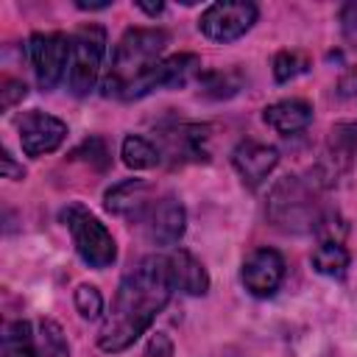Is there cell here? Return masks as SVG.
Listing matches in <instances>:
<instances>
[{
    "mask_svg": "<svg viewBox=\"0 0 357 357\" xmlns=\"http://www.w3.org/2000/svg\"><path fill=\"white\" fill-rule=\"evenodd\" d=\"M39 357H70L67 337H64L61 326L50 318L39 321Z\"/></svg>",
    "mask_w": 357,
    "mask_h": 357,
    "instance_id": "22",
    "label": "cell"
},
{
    "mask_svg": "<svg viewBox=\"0 0 357 357\" xmlns=\"http://www.w3.org/2000/svg\"><path fill=\"white\" fill-rule=\"evenodd\" d=\"M75 6H78L81 11H103V8H109L112 3H109V0H106V3H84V0H78Z\"/></svg>",
    "mask_w": 357,
    "mask_h": 357,
    "instance_id": "31",
    "label": "cell"
},
{
    "mask_svg": "<svg viewBox=\"0 0 357 357\" xmlns=\"http://www.w3.org/2000/svg\"><path fill=\"white\" fill-rule=\"evenodd\" d=\"M25 56L31 61V70L36 75L39 89H53L67 78L70 64V36L61 31L47 33H31L25 45Z\"/></svg>",
    "mask_w": 357,
    "mask_h": 357,
    "instance_id": "6",
    "label": "cell"
},
{
    "mask_svg": "<svg viewBox=\"0 0 357 357\" xmlns=\"http://www.w3.org/2000/svg\"><path fill=\"white\" fill-rule=\"evenodd\" d=\"M106 56V28L98 22H86L70 33V64H67V86L73 95L84 98L95 89L100 67Z\"/></svg>",
    "mask_w": 357,
    "mask_h": 357,
    "instance_id": "5",
    "label": "cell"
},
{
    "mask_svg": "<svg viewBox=\"0 0 357 357\" xmlns=\"http://www.w3.org/2000/svg\"><path fill=\"white\" fill-rule=\"evenodd\" d=\"M59 218L70 229L73 245H75L78 257L89 268L103 271V268L114 265V259H117V243H114L112 231L106 229V223H100L84 204H67Z\"/></svg>",
    "mask_w": 357,
    "mask_h": 357,
    "instance_id": "4",
    "label": "cell"
},
{
    "mask_svg": "<svg viewBox=\"0 0 357 357\" xmlns=\"http://www.w3.org/2000/svg\"><path fill=\"white\" fill-rule=\"evenodd\" d=\"M170 36L162 28H128L120 42L114 45L109 73L100 81L103 98H126L131 84H137L156 61H162V53L167 47Z\"/></svg>",
    "mask_w": 357,
    "mask_h": 357,
    "instance_id": "3",
    "label": "cell"
},
{
    "mask_svg": "<svg viewBox=\"0 0 357 357\" xmlns=\"http://www.w3.org/2000/svg\"><path fill=\"white\" fill-rule=\"evenodd\" d=\"M153 187L145 178H126L114 187L106 190L103 195V206L106 212L128 220V223H142V218L148 215V209L153 206Z\"/></svg>",
    "mask_w": 357,
    "mask_h": 357,
    "instance_id": "13",
    "label": "cell"
},
{
    "mask_svg": "<svg viewBox=\"0 0 357 357\" xmlns=\"http://www.w3.org/2000/svg\"><path fill=\"white\" fill-rule=\"evenodd\" d=\"M170 351H173V346H170V340L165 337V335H153L151 337V343H148V357H170Z\"/></svg>",
    "mask_w": 357,
    "mask_h": 357,
    "instance_id": "28",
    "label": "cell"
},
{
    "mask_svg": "<svg viewBox=\"0 0 357 357\" xmlns=\"http://www.w3.org/2000/svg\"><path fill=\"white\" fill-rule=\"evenodd\" d=\"M3 357H39V340L28 321H8L3 326Z\"/></svg>",
    "mask_w": 357,
    "mask_h": 357,
    "instance_id": "18",
    "label": "cell"
},
{
    "mask_svg": "<svg viewBox=\"0 0 357 357\" xmlns=\"http://www.w3.org/2000/svg\"><path fill=\"white\" fill-rule=\"evenodd\" d=\"M120 156H123V165L131 167V170H151L156 165H162V156H159V148L156 142L139 137V134H128L120 145Z\"/></svg>",
    "mask_w": 357,
    "mask_h": 357,
    "instance_id": "19",
    "label": "cell"
},
{
    "mask_svg": "<svg viewBox=\"0 0 357 357\" xmlns=\"http://www.w3.org/2000/svg\"><path fill=\"white\" fill-rule=\"evenodd\" d=\"M262 120L282 137H293L301 134L310 123H312V106L301 98H287V100H276L271 106L262 109Z\"/></svg>",
    "mask_w": 357,
    "mask_h": 357,
    "instance_id": "15",
    "label": "cell"
},
{
    "mask_svg": "<svg viewBox=\"0 0 357 357\" xmlns=\"http://www.w3.org/2000/svg\"><path fill=\"white\" fill-rule=\"evenodd\" d=\"M204 70H201V59L195 53H173V56H165L162 61H156L137 84H131V89L126 92L123 100H137V98H145L151 95L153 89H178V86H187L192 78H198Z\"/></svg>",
    "mask_w": 357,
    "mask_h": 357,
    "instance_id": "9",
    "label": "cell"
},
{
    "mask_svg": "<svg viewBox=\"0 0 357 357\" xmlns=\"http://www.w3.org/2000/svg\"><path fill=\"white\" fill-rule=\"evenodd\" d=\"M284 271H287L284 257H282L276 248L262 245V248H254V251L243 259L240 282H243V287H245L251 296L268 298V296H273V293L282 287Z\"/></svg>",
    "mask_w": 357,
    "mask_h": 357,
    "instance_id": "10",
    "label": "cell"
},
{
    "mask_svg": "<svg viewBox=\"0 0 357 357\" xmlns=\"http://www.w3.org/2000/svg\"><path fill=\"white\" fill-rule=\"evenodd\" d=\"M73 301H75V310L84 321H95L103 312V296L95 284H78L73 293Z\"/></svg>",
    "mask_w": 357,
    "mask_h": 357,
    "instance_id": "23",
    "label": "cell"
},
{
    "mask_svg": "<svg viewBox=\"0 0 357 357\" xmlns=\"http://www.w3.org/2000/svg\"><path fill=\"white\" fill-rule=\"evenodd\" d=\"M265 215L271 226L284 234H329L326 240H337L332 226L337 215L326 209L315 187L298 176H284L273 184Z\"/></svg>",
    "mask_w": 357,
    "mask_h": 357,
    "instance_id": "2",
    "label": "cell"
},
{
    "mask_svg": "<svg viewBox=\"0 0 357 357\" xmlns=\"http://www.w3.org/2000/svg\"><path fill=\"white\" fill-rule=\"evenodd\" d=\"M173 296V282L167 271V257L148 254L137 265H131L112 298L109 312L103 315L98 346L106 354L126 351L134 346L156 321V315L167 307Z\"/></svg>",
    "mask_w": 357,
    "mask_h": 357,
    "instance_id": "1",
    "label": "cell"
},
{
    "mask_svg": "<svg viewBox=\"0 0 357 357\" xmlns=\"http://www.w3.org/2000/svg\"><path fill=\"white\" fill-rule=\"evenodd\" d=\"M187 229V212L184 204L176 195H162L153 201L148 215L142 218V231L148 243L153 245H176Z\"/></svg>",
    "mask_w": 357,
    "mask_h": 357,
    "instance_id": "12",
    "label": "cell"
},
{
    "mask_svg": "<svg viewBox=\"0 0 357 357\" xmlns=\"http://www.w3.org/2000/svg\"><path fill=\"white\" fill-rule=\"evenodd\" d=\"M209 128L198 123H167L156 134V148L162 162L170 167L190 165V162H206L209 159Z\"/></svg>",
    "mask_w": 357,
    "mask_h": 357,
    "instance_id": "8",
    "label": "cell"
},
{
    "mask_svg": "<svg viewBox=\"0 0 357 357\" xmlns=\"http://www.w3.org/2000/svg\"><path fill=\"white\" fill-rule=\"evenodd\" d=\"M134 6H137L139 11H145L148 17H159V14L165 11V3H142V0H137Z\"/></svg>",
    "mask_w": 357,
    "mask_h": 357,
    "instance_id": "30",
    "label": "cell"
},
{
    "mask_svg": "<svg viewBox=\"0 0 357 357\" xmlns=\"http://www.w3.org/2000/svg\"><path fill=\"white\" fill-rule=\"evenodd\" d=\"M310 67H312V61L304 50H279L273 56V78L279 84H287V81L304 75Z\"/></svg>",
    "mask_w": 357,
    "mask_h": 357,
    "instance_id": "21",
    "label": "cell"
},
{
    "mask_svg": "<svg viewBox=\"0 0 357 357\" xmlns=\"http://www.w3.org/2000/svg\"><path fill=\"white\" fill-rule=\"evenodd\" d=\"M73 159H84L86 165H92L95 170H106L109 167V151H106V142L100 137H92V139H84L81 148L73 151Z\"/></svg>",
    "mask_w": 357,
    "mask_h": 357,
    "instance_id": "24",
    "label": "cell"
},
{
    "mask_svg": "<svg viewBox=\"0 0 357 357\" xmlns=\"http://www.w3.org/2000/svg\"><path fill=\"white\" fill-rule=\"evenodd\" d=\"M231 165L248 190H257L279 165V151L254 139H243L231 151Z\"/></svg>",
    "mask_w": 357,
    "mask_h": 357,
    "instance_id": "14",
    "label": "cell"
},
{
    "mask_svg": "<svg viewBox=\"0 0 357 357\" xmlns=\"http://www.w3.org/2000/svg\"><path fill=\"white\" fill-rule=\"evenodd\" d=\"M0 170H3V178H11V181H20L25 176L22 165H17L8 151H3V156H0Z\"/></svg>",
    "mask_w": 357,
    "mask_h": 357,
    "instance_id": "26",
    "label": "cell"
},
{
    "mask_svg": "<svg viewBox=\"0 0 357 357\" xmlns=\"http://www.w3.org/2000/svg\"><path fill=\"white\" fill-rule=\"evenodd\" d=\"M17 131H20L22 153L31 156V159L53 153L67 139V123L53 117V114H47V112H39V109L25 112L20 117V123H17Z\"/></svg>",
    "mask_w": 357,
    "mask_h": 357,
    "instance_id": "11",
    "label": "cell"
},
{
    "mask_svg": "<svg viewBox=\"0 0 357 357\" xmlns=\"http://www.w3.org/2000/svg\"><path fill=\"white\" fill-rule=\"evenodd\" d=\"M337 95H343V98H354V95H357V70H349V73L340 78Z\"/></svg>",
    "mask_w": 357,
    "mask_h": 357,
    "instance_id": "29",
    "label": "cell"
},
{
    "mask_svg": "<svg viewBox=\"0 0 357 357\" xmlns=\"http://www.w3.org/2000/svg\"><path fill=\"white\" fill-rule=\"evenodd\" d=\"M349 262H351V257H349V251L340 240H321L312 248V257H310L312 271L321 273V276H329V279H340L346 273Z\"/></svg>",
    "mask_w": 357,
    "mask_h": 357,
    "instance_id": "17",
    "label": "cell"
},
{
    "mask_svg": "<svg viewBox=\"0 0 357 357\" xmlns=\"http://www.w3.org/2000/svg\"><path fill=\"white\" fill-rule=\"evenodd\" d=\"M340 22H343L346 36H357V0L354 3H346L340 8Z\"/></svg>",
    "mask_w": 357,
    "mask_h": 357,
    "instance_id": "27",
    "label": "cell"
},
{
    "mask_svg": "<svg viewBox=\"0 0 357 357\" xmlns=\"http://www.w3.org/2000/svg\"><path fill=\"white\" fill-rule=\"evenodd\" d=\"M167 271L173 290H181L187 296H204L209 290V273L206 268L184 248H176L167 254Z\"/></svg>",
    "mask_w": 357,
    "mask_h": 357,
    "instance_id": "16",
    "label": "cell"
},
{
    "mask_svg": "<svg viewBox=\"0 0 357 357\" xmlns=\"http://www.w3.org/2000/svg\"><path fill=\"white\" fill-rule=\"evenodd\" d=\"M25 95H28L25 81L11 78V75H6V78L0 81V109H3V112H8V109H14L17 103H22Z\"/></svg>",
    "mask_w": 357,
    "mask_h": 357,
    "instance_id": "25",
    "label": "cell"
},
{
    "mask_svg": "<svg viewBox=\"0 0 357 357\" xmlns=\"http://www.w3.org/2000/svg\"><path fill=\"white\" fill-rule=\"evenodd\" d=\"M245 78L240 70H209V73H201L198 75V86H201V95L206 98H215V100H223V98H231L243 89Z\"/></svg>",
    "mask_w": 357,
    "mask_h": 357,
    "instance_id": "20",
    "label": "cell"
},
{
    "mask_svg": "<svg viewBox=\"0 0 357 357\" xmlns=\"http://www.w3.org/2000/svg\"><path fill=\"white\" fill-rule=\"evenodd\" d=\"M259 17V8L251 0H223L212 3L198 17V31L220 45H229L240 36H245Z\"/></svg>",
    "mask_w": 357,
    "mask_h": 357,
    "instance_id": "7",
    "label": "cell"
}]
</instances>
